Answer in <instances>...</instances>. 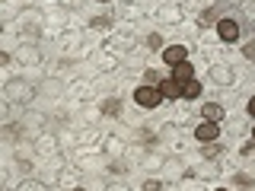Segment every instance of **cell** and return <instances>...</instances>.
Listing matches in <instances>:
<instances>
[{"instance_id": "cell-1", "label": "cell", "mask_w": 255, "mask_h": 191, "mask_svg": "<svg viewBox=\"0 0 255 191\" xmlns=\"http://www.w3.org/2000/svg\"><path fill=\"white\" fill-rule=\"evenodd\" d=\"M3 99H10L13 105L29 108L38 99V83H29L26 77H6L3 80Z\"/></svg>"}, {"instance_id": "cell-2", "label": "cell", "mask_w": 255, "mask_h": 191, "mask_svg": "<svg viewBox=\"0 0 255 191\" xmlns=\"http://www.w3.org/2000/svg\"><path fill=\"white\" fill-rule=\"evenodd\" d=\"M217 42L220 45H236L239 38H243V22H239V16L236 13H227L223 19L217 22Z\"/></svg>"}, {"instance_id": "cell-3", "label": "cell", "mask_w": 255, "mask_h": 191, "mask_svg": "<svg viewBox=\"0 0 255 191\" xmlns=\"http://www.w3.org/2000/svg\"><path fill=\"white\" fill-rule=\"evenodd\" d=\"M96 96V83L93 80H67V102H77V105H90Z\"/></svg>"}, {"instance_id": "cell-4", "label": "cell", "mask_w": 255, "mask_h": 191, "mask_svg": "<svg viewBox=\"0 0 255 191\" xmlns=\"http://www.w3.org/2000/svg\"><path fill=\"white\" fill-rule=\"evenodd\" d=\"M131 99H134V105L137 108H159L166 102V96L159 93V86H134V93H131Z\"/></svg>"}, {"instance_id": "cell-5", "label": "cell", "mask_w": 255, "mask_h": 191, "mask_svg": "<svg viewBox=\"0 0 255 191\" xmlns=\"http://www.w3.org/2000/svg\"><path fill=\"white\" fill-rule=\"evenodd\" d=\"M83 58H90L93 61V67L99 70V74H112V70H118L122 67V58L118 54H112V51H90V48H83Z\"/></svg>"}, {"instance_id": "cell-6", "label": "cell", "mask_w": 255, "mask_h": 191, "mask_svg": "<svg viewBox=\"0 0 255 191\" xmlns=\"http://www.w3.org/2000/svg\"><path fill=\"white\" fill-rule=\"evenodd\" d=\"M13 58H16V64L19 67H42L45 64V54L38 51V45H32V42H19V48L13 51Z\"/></svg>"}, {"instance_id": "cell-7", "label": "cell", "mask_w": 255, "mask_h": 191, "mask_svg": "<svg viewBox=\"0 0 255 191\" xmlns=\"http://www.w3.org/2000/svg\"><path fill=\"white\" fill-rule=\"evenodd\" d=\"M207 77H211L214 86H236V67L233 64H223V61H214L211 67H207Z\"/></svg>"}, {"instance_id": "cell-8", "label": "cell", "mask_w": 255, "mask_h": 191, "mask_svg": "<svg viewBox=\"0 0 255 191\" xmlns=\"http://www.w3.org/2000/svg\"><path fill=\"white\" fill-rule=\"evenodd\" d=\"M227 16V3L223 0H217L214 6H204L201 13L195 16V22H198V29H217V22Z\"/></svg>"}, {"instance_id": "cell-9", "label": "cell", "mask_w": 255, "mask_h": 191, "mask_svg": "<svg viewBox=\"0 0 255 191\" xmlns=\"http://www.w3.org/2000/svg\"><path fill=\"white\" fill-rule=\"evenodd\" d=\"M61 137L58 134H48V131H42L35 137V153L42 156V159H51V156H61Z\"/></svg>"}, {"instance_id": "cell-10", "label": "cell", "mask_w": 255, "mask_h": 191, "mask_svg": "<svg viewBox=\"0 0 255 191\" xmlns=\"http://www.w3.org/2000/svg\"><path fill=\"white\" fill-rule=\"evenodd\" d=\"M159 172H163L166 182H182V179H188V175H195L185 166V159H179V156H166V163H163V169H159Z\"/></svg>"}, {"instance_id": "cell-11", "label": "cell", "mask_w": 255, "mask_h": 191, "mask_svg": "<svg viewBox=\"0 0 255 191\" xmlns=\"http://www.w3.org/2000/svg\"><path fill=\"white\" fill-rule=\"evenodd\" d=\"M191 172H195V179H201V182H207V185H211V182H217L227 169H223L217 159H201V163H198Z\"/></svg>"}, {"instance_id": "cell-12", "label": "cell", "mask_w": 255, "mask_h": 191, "mask_svg": "<svg viewBox=\"0 0 255 191\" xmlns=\"http://www.w3.org/2000/svg\"><path fill=\"white\" fill-rule=\"evenodd\" d=\"M153 16H156V22H163V26H182V22H185V13H182L179 3H163Z\"/></svg>"}, {"instance_id": "cell-13", "label": "cell", "mask_w": 255, "mask_h": 191, "mask_svg": "<svg viewBox=\"0 0 255 191\" xmlns=\"http://www.w3.org/2000/svg\"><path fill=\"white\" fill-rule=\"evenodd\" d=\"M99 147H102V156H106V159H122L128 153V143L118 137V134H106Z\"/></svg>"}, {"instance_id": "cell-14", "label": "cell", "mask_w": 255, "mask_h": 191, "mask_svg": "<svg viewBox=\"0 0 255 191\" xmlns=\"http://www.w3.org/2000/svg\"><path fill=\"white\" fill-rule=\"evenodd\" d=\"M159 54H163V64H166V67L172 70L175 64L188 61V45H185V42H172V45H166V48H163Z\"/></svg>"}, {"instance_id": "cell-15", "label": "cell", "mask_w": 255, "mask_h": 191, "mask_svg": "<svg viewBox=\"0 0 255 191\" xmlns=\"http://www.w3.org/2000/svg\"><path fill=\"white\" fill-rule=\"evenodd\" d=\"M99 108H102V118H112V121H122V118H125V102H122V96H102Z\"/></svg>"}, {"instance_id": "cell-16", "label": "cell", "mask_w": 255, "mask_h": 191, "mask_svg": "<svg viewBox=\"0 0 255 191\" xmlns=\"http://www.w3.org/2000/svg\"><path fill=\"white\" fill-rule=\"evenodd\" d=\"M38 96H45V99H64V96H67V80L51 77V80H45V83H38Z\"/></svg>"}, {"instance_id": "cell-17", "label": "cell", "mask_w": 255, "mask_h": 191, "mask_svg": "<svg viewBox=\"0 0 255 191\" xmlns=\"http://www.w3.org/2000/svg\"><path fill=\"white\" fill-rule=\"evenodd\" d=\"M220 131H223V127L217 121H198L191 134H195L198 143H214V140H220Z\"/></svg>"}, {"instance_id": "cell-18", "label": "cell", "mask_w": 255, "mask_h": 191, "mask_svg": "<svg viewBox=\"0 0 255 191\" xmlns=\"http://www.w3.org/2000/svg\"><path fill=\"white\" fill-rule=\"evenodd\" d=\"M61 48H64V54H83V35L70 26L67 32L61 35Z\"/></svg>"}, {"instance_id": "cell-19", "label": "cell", "mask_w": 255, "mask_h": 191, "mask_svg": "<svg viewBox=\"0 0 255 191\" xmlns=\"http://www.w3.org/2000/svg\"><path fill=\"white\" fill-rule=\"evenodd\" d=\"M102 143V131L96 124H86L77 131V147H99Z\"/></svg>"}, {"instance_id": "cell-20", "label": "cell", "mask_w": 255, "mask_h": 191, "mask_svg": "<svg viewBox=\"0 0 255 191\" xmlns=\"http://www.w3.org/2000/svg\"><path fill=\"white\" fill-rule=\"evenodd\" d=\"M198 118H201V121H223V118H227V105H220V102H204L201 108H198Z\"/></svg>"}, {"instance_id": "cell-21", "label": "cell", "mask_w": 255, "mask_h": 191, "mask_svg": "<svg viewBox=\"0 0 255 191\" xmlns=\"http://www.w3.org/2000/svg\"><path fill=\"white\" fill-rule=\"evenodd\" d=\"M115 19L118 16H112V13H93V16H86V26L93 32H112L115 29Z\"/></svg>"}, {"instance_id": "cell-22", "label": "cell", "mask_w": 255, "mask_h": 191, "mask_svg": "<svg viewBox=\"0 0 255 191\" xmlns=\"http://www.w3.org/2000/svg\"><path fill=\"white\" fill-rule=\"evenodd\" d=\"M163 163H166V156L163 153H156V150H143V156H140V166H143V169H147V172H159V169H163Z\"/></svg>"}, {"instance_id": "cell-23", "label": "cell", "mask_w": 255, "mask_h": 191, "mask_svg": "<svg viewBox=\"0 0 255 191\" xmlns=\"http://www.w3.org/2000/svg\"><path fill=\"white\" fill-rule=\"evenodd\" d=\"M159 93L166 96V102H182V83L172 77H166L163 83H159Z\"/></svg>"}, {"instance_id": "cell-24", "label": "cell", "mask_w": 255, "mask_h": 191, "mask_svg": "<svg viewBox=\"0 0 255 191\" xmlns=\"http://www.w3.org/2000/svg\"><path fill=\"white\" fill-rule=\"evenodd\" d=\"M77 166H80V172H83V175H93L96 169L109 166V159L106 156H77Z\"/></svg>"}, {"instance_id": "cell-25", "label": "cell", "mask_w": 255, "mask_h": 191, "mask_svg": "<svg viewBox=\"0 0 255 191\" xmlns=\"http://www.w3.org/2000/svg\"><path fill=\"white\" fill-rule=\"evenodd\" d=\"M204 96V86H201V80H188V83H182V102H198Z\"/></svg>"}, {"instance_id": "cell-26", "label": "cell", "mask_w": 255, "mask_h": 191, "mask_svg": "<svg viewBox=\"0 0 255 191\" xmlns=\"http://www.w3.org/2000/svg\"><path fill=\"white\" fill-rule=\"evenodd\" d=\"M169 77H172V80H179V83H188V80H195V64H191V61L175 64V67L169 70Z\"/></svg>"}, {"instance_id": "cell-27", "label": "cell", "mask_w": 255, "mask_h": 191, "mask_svg": "<svg viewBox=\"0 0 255 191\" xmlns=\"http://www.w3.org/2000/svg\"><path fill=\"white\" fill-rule=\"evenodd\" d=\"M77 175H80V166L74 163V166H64V169H58V185H64V188H74L77 185Z\"/></svg>"}, {"instance_id": "cell-28", "label": "cell", "mask_w": 255, "mask_h": 191, "mask_svg": "<svg viewBox=\"0 0 255 191\" xmlns=\"http://www.w3.org/2000/svg\"><path fill=\"white\" fill-rule=\"evenodd\" d=\"M140 48H143V51H163V48H166L163 32H147V35L140 38Z\"/></svg>"}, {"instance_id": "cell-29", "label": "cell", "mask_w": 255, "mask_h": 191, "mask_svg": "<svg viewBox=\"0 0 255 191\" xmlns=\"http://www.w3.org/2000/svg\"><path fill=\"white\" fill-rule=\"evenodd\" d=\"M163 80H166V77L159 74L156 67H143V70H140V83H143V86H159Z\"/></svg>"}, {"instance_id": "cell-30", "label": "cell", "mask_w": 255, "mask_h": 191, "mask_svg": "<svg viewBox=\"0 0 255 191\" xmlns=\"http://www.w3.org/2000/svg\"><path fill=\"white\" fill-rule=\"evenodd\" d=\"M16 191H48V185L42 179H32V175H26V179L16 185Z\"/></svg>"}, {"instance_id": "cell-31", "label": "cell", "mask_w": 255, "mask_h": 191, "mask_svg": "<svg viewBox=\"0 0 255 191\" xmlns=\"http://www.w3.org/2000/svg\"><path fill=\"white\" fill-rule=\"evenodd\" d=\"M198 150H201V159H217V156L223 153V143H220V140H214V143H201Z\"/></svg>"}, {"instance_id": "cell-32", "label": "cell", "mask_w": 255, "mask_h": 191, "mask_svg": "<svg viewBox=\"0 0 255 191\" xmlns=\"http://www.w3.org/2000/svg\"><path fill=\"white\" fill-rule=\"evenodd\" d=\"M140 191H169V185H166V179L153 175V179H147V182L140 185Z\"/></svg>"}, {"instance_id": "cell-33", "label": "cell", "mask_w": 255, "mask_h": 191, "mask_svg": "<svg viewBox=\"0 0 255 191\" xmlns=\"http://www.w3.org/2000/svg\"><path fill=\"white\" fill-rule=\"evenodd\" d=\"M175 3L182 6V13H185V16H188V13H195V16H198V13L204 10V6H201V0H175Z\"/></svg>"}, {"instance_id": "cell-34", "label": "cell", "mask_w": 255, "mask_h": 191, "mask_svg": "<svg viewBox=\"0 0 255 191\" xmlns=\"http://www.w3.org/2000/svg\"><path fill=\"white\" fill-rule=\"evenodd\" d=\"M239 156H246V159H255V140L249 137L246 143H239Z\"/></svg>"}, {"instance_id": "cell-35", "label": "cell", "mask_w": 255, "mask_h": 191, "mask_svg": "<svg viewBox=\"0 0 255 191\" xmlns=\"http://www.w3.org/2000/svg\"><path fill=\"white\" fill-rule=\"evenodd\" d=\"M243 58L255 64V35H252V38H249V42H246V45H243Z\"/></svg>"}, {"instance_id": "cell-36", "label": "cell", "mask_w": 255, "mask_h": 191, "mask_svg": "<svg viewBox=\"0 0 255 191\" xmlns=\"http://www.w3.org/2000/svg\"><path fill=\"white\" fill-rule=\"evenodd\" d=\"M16 58H13V54L10 51H0V67H10V64H13Z\"/></svg>"}, {"instance_id": "cell-37", "label": "cell", "mask_w": 255, "mask_h": 191, "mask_svg": "<svg viewBox=\"0 0 255 191\" xmlns=\"http://www.w3.org/2000/svg\"><path fill=\"white\" fill-rule=\"evenodd\" d=\"M246 115L255 118V96H249V99H246Z\"/></svg>"}, {"instance_id": "cell-38", "label": "cell", "mask_w": 255, "mask_h": 191, "mask_svg": "<svg viewBox=\"0 0 255 191\" xmlns=\"http://www.w3.org/2000/svg\"><path fill=\"white\" fill-rule=\"evenodd\" d=\"M106 191H131L125 185V182H112V185H106Z\"/></svg>"}, {"instance_id": "cell-39", "label": "cell", "mask_w": 255, "mask_h": 191, "mask_svg": "<svg viewBox=\"0 0 255 191\" xmlns=\"http://www.w3.org/2000/svg\"><path fill=\"white\" fill-rule=\"evenodd\" d=\"M223 3H227L230 10H239V6H246V0H223Z\"/></svg>"}, {"instance_id": "cell-40", "label": "cell", "mask_w": 255, "mask_h": 191, "mask_svg": "<svg viewBox=\"0 0 255 191\" xmlns=\"http://www.w3.org/2000/svg\"><path fill=\"white\" fill-rule=\"evenodd\" d=\"M249 172H252V175H255V159H252V163H249Z\"/></svg>"}, {"instance_id": "cell-41", "label": "cell", "mask_w": 255, "mask_h": 191, "mask_svg": "<svg viewBox=\"0 0 255 191\" xmlns=\"http://www.w3.org/2000/svg\"><path fill=\"white\" fill-rule=\"evenodd\" d=\"M214 191H233V188H223V185H217V188H214Z\"/></svg>"}, {"instance_id": "cell-42", "label": "cell", "mask_w": 255, "mask_h": 191, "mask_svg": "<svg viewBox=\"0 0 255 191\" xmlns=\"http://www.w3.org/2000/svg\"><path fill=\"white\" fill-rule=\"evenodd\" d=\"M67 191H86V188H80V185H74V188H67Z\"/></svg>"}, {"instance_id": "cell-43", "label": "cell", "mask_w": 255, "mask_h": 191, "mask_svg": "<svg viewBox=\"0 0 255 191\" xmlns=\"http://www.w3.org/2000/svg\"><path fill=\"white\" fill-rule=\"evenodd\" d=\"M249 137H252V140H255V124H252V131H249Z\"/></svg>"}, {"instance_id": "cell-44", "label": "cell", "mask_w": 255, "mask_h": 191, "mask_svg": "<svg viewBox=\"0 0 255 191\" xmlns=\"http://www.w3.org/2000/svg\"><path fill=\"white\" fill-rule=\"evenodd\" d=\"M93 3H112V0H93Z\"/></svg>"}]
</instances>
